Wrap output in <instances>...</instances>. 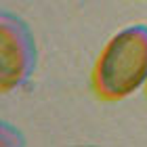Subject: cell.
<instances>
[{
	"mask_svg": "<svg viewBox=\"0 0 147 147\" xmlns=\"http://www.w3.org/2000/svg\"><path fill=\"white\" fill-rule=\"evenodd\" d=\"M92 84L107 101H120L147 86V25H128L107 40L95 63Z\"/></svg>",
	"mask_w": 147,
	"mask_h": 147,
	"instance_id": "6da1fadb",
	"label": "cell"
},
{
	"mask_svg": "<svg viewBox=\"0 0 147 147\" xmlns=\"http://www.w3.org/2000/svg\"><path fill=\"white\" fill-rule=\"evenodd\" d=\"M36 65V44L30 28L19 17H0V88L11 92L28 82Z\"/></svg>",
	"mask_w": 147,
	"mask_h": 147,
	"instance_id": "7a4b0ae2",
	"label": "cell"
}]
</instances>
